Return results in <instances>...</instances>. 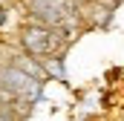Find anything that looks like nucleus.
Returning a JSON list of instances; mask_svg holds the SVG:
<instances>
[{
    "label": "nucleus",
    "instance_id": "nucleus-3",
    "mask_svg": "<svg viewBox=\"0 0 124 121\" xmlns=\"http://www.w3.org/2000/svg\"><path fill=\"white\" fill-rule=\"evenodd\" d=\"M3 23H6V9L0 6V26H3Z\"/></svg>",
    "mask_w": 124,
    "mask_h": 121
},
{
    "label": "nucleus",
    "instance_id": "nucleus-1",
    "mask_svg": "<svg viewBox=\"0 0 124 121\" xmlns=\"http://www.w3.org/2000/svg\"><path fill=\"white\" fill-rule=\"evenodd\" d=\"M20 43L23 49L35 55V58H46L52 52H58L63 43V38H58V29L52 26H43V23H35V26H26L20 32Z\"/></svg>",
    "mask_w": 124,
    "mask_h": 121
},
{
    "label": "nucleus",
    "instance_id": "nucleus-2",
    "mask_svg": "<svg viewBox=\"0 0 124 121\" xmlns=\"http://www.w3.org/2000/svg\"><path fill=\"white\" fill-rule=\"evenodd\" d=\"M32 15L43 26L55 29L66 20V15H72V0H32Z\"/></svg>",
    "mask_w": 124,
    "mask_h": 121
}]
</instances>
